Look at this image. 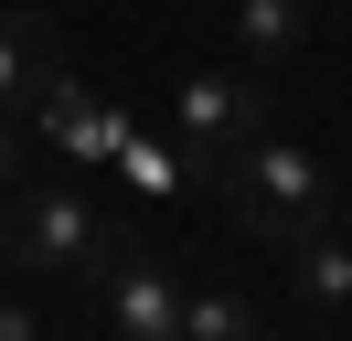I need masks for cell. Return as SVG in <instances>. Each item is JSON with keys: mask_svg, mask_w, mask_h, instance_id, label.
<instances>
[{"mask_svg": "<svg viewBox=\"0 0 352 341\" xmlns=\"http://www.w3.org/2000/svg\"><path fill=\"white\" fill-rule=\"evenodd\" d=\"M118 170H129L139 192H182V170H192V160H182V139L160 149V139H139V128H129V139H118Z\"/></svg>", "mask_w": 352, "mask_h": 341, "instance_id": "cell-10", "label": "cell"}, {"mask_svg": "<svg viewBox=\"0 0 352 341\" xmlns=\"http://www.w3.org/2000/svg\"><path fill=\"white\" fill-rule=\"evenodd\" d=\"M182 341H278L245 298H224V288H203V298H182Z\"/></svg>", "mask_w": 352, "mask_h": 341, "instance_id": "cell-8", "label": "cell"}, {"mask_svg": "<svg viewBox=\"0 0 352 341\" xmlns=\"http://www.w3.org/2000/svg\"><path fill=\"white\" fill-rule=\"evenodd\" d=\"M118 234L96 224V203L86 192H11V267H32V277H75V267H96Z\"/></svg>", "mask_w": 352, "mask_h": 341, "instance_id": "cell-2", "label": "cell"}, {"mask_svg": "<svg viewBox=\"0 0 352 341\" xmlns=\"http://www.w3.org/2000/svg\"><path fill=\"white\" fill-rule=\"evenodd\" d=\"M0 341H43V320H32L22 298H0Z\"/></svg>", "mask_w": 352, "mask_h": 341, "instance_id": "cell-11", "label": "cell"}, {"mask_svg": "<svg viewBox=\"0 0 352 341\" xmlns=\"http://www.w3.org/2000/svg\"><path fill=\"white\" fill-rule=\"evenodd\" d=\"M256 128H267V96H256L245 75H192V85L171 96V139H182V160H192L203 182H214Z\"/></svg>", "mask_w": 352, "mask_h": 341, "instance_id": "cell-3", "label": "cell"}, {"mask_svg": "<svg viewBox=\"0 0 352 341\" xmlns=\"http://www.w3.org/2000/svg\"><path fill=\"white\" fill-rule=\"evenodd\" d=\"M288 256H299V298H320V309L352 298V245H342V234H299Z\"/></svg>", "mask_w": 352, "mask_h": 341, "instance_id": "cell-9", "label": "cell"}, {"mask_svg": "<svg viewBox=\"0 0 352 341\" xmlns=\"http://www.w3.org/2000/svg\"><path fill=\"white\" fill-rule=\"evenodd\" d=\"M342 245H352V192H342Z\"/></svg>", "mask_w": 352, "mask_h": 341, "instance_id": "cell-13", "label": "cell"}, {"mask_svg": "<svg viewBox=\"0 0 352 341\" xmlns=\"http://www.w3.org/2000/svg\"><path fill=\"white\" fill-rule=\"evenodd\" d=\"M214 182H224V203H235V224L267 234V245H299V234H320V213H331V170H320V149L278 139V128H256V139L214 170Z\"/></svg>", "mask_w": 352, "mask_h": 341, "instance_id": "cell-1", "label": "cell"}, {"mask_svg": "<svg viewBox=\"0 0 352 341\" xmlns=\"http://www.w3.org/2000/svg\"><path fill=\"white\" fill-rule=\"evenodd\" d=\"M235 43L245 64H288L309 43V0H235Z\"/></svg>", "mask_w": 352, "mask_h": 341, "instance_id": "cell-7", "label": "cell"}, {"mask_svg": "<svg viewBox=\"0 0 352 341\" xmlns=\"http://www.w3.org/2000/svg\"><path fill=\"white\" fill-rule=\"evenodd\" d=\"M86 277L107 288V331H118V341H182V277L160 267V256H139V245H107Z\"/></svg>", "mask_w": 352, "mask_h": 341, "instance_id": "cell-4", "label": "cell"}, {"mask_svg": "<svg viewBox=\"0 0 352 341\" xmlns=\"http://www.w3.org/2000/svg\"><path fill=\"white\" fill-rule=\"evenodd\" d=\"M0 11H11V0H0Z\"/></svg>", "mask_w": 352, "mask_h": 341, "instance_id": "cell-14", "label": "cell"}, {"mask_svg": "<svg viewBox=\"0 0 352 341\" xmlns=\"http://www.w3.org/2000/svg\"><path fill=\"white\" fill-rule=\"evenodd\" d=\"M0 182H22V139H11V107H0Z\"/></svg>", "mask_w": 352, "mask_h": 341, "instance_id": "cell-12", "label": "cell"}, {"mask_svg": "<svg viewBox=\"0 0 352 341\" xmlns=\"http://www.w3.org/2000/svg\"><path fill=\"white\" fill-rule=\"evenodd\" d=\"M32 118L54 128V149H65V160H118V139H129V118H118L107 96H86V85H65V75L43 85V107H32Z\"/></svg>", "mask_w": 352, "mask_h": 341, "instance_id": "cell-5", "label": "cell"}, {"mask_svg": "<svg viewBox=\"0 0 352 341\" xmlns=\"http://www.w3.org/2000/svg\"><path fill=\"white\" fill-rule=\"evenodd\" d=\"M43 85H54V43H43V21L0 11V107H43Z\"/></svg>", "mask_w": 352, "mask_h": 341, "instance_id": "cell-6", "label": "cell"}]
</instances>
